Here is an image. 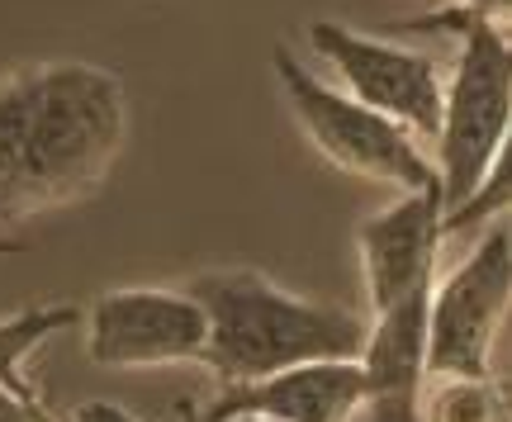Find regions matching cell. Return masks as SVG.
<instances>
[{
  "mask_svg": "<svg viewBox=\"0 0 512 422\" xmlns=\"http://www.w3.org/2000/svg\"><path fill=\"white\" fill-rule=\"evenodd\" d=\"M432 285L413 290L389 309L370 313L366 347L356 356L361 375H366V408L361 413L370 422H422V389L432 380V370H427Z\"/></svg>",
  "mask_w": 512,
  "mask_h": 422,
  "instance_id": "9",
  "label": "cell"
},
{
  "mask_svg": "<svg viewBox=\"0 0 512 422\" xmlns=\"http://www.w3.org/2000/svg\"><path fill=\"white\" fill-rule=\"evenodd\" d=\"M228 422H275V418H256V413H238V418H228Z\"/></svg>",
  "mask_w": 512,
  "mask_h": 422,
  "instance_id": "20",
  "label": "cell"
},
{
  "mask_svg": "<svg viewBox=\"0 0 512 422\" xmlns=\"http://www.w3.org/2000/svg\"><path fill=\"white\" fill-rule=\"evenodd\" d=\"M62 422H143V418H138L133 408L114 404V399H86V404H76Z\"/></svg>",
  "mask_w": 512,
  "mask_h": 422,
  "instance_id": "16",
  "label": "cell"
},
{
  "mask_svg": "<svg viewBox=\"0 0 512 422\" xmlns=\"http://www.w3.org/2000/svg\"><path fill=\"white\" fill-rule=\"evenodd\" d=\"M19 252H29V242H24V238H5V233H0V257H19Z\"/></svg>",
  "mask_w": 512,
  "mask_h": 422,
  "instance_id": "18",
  "label": "cell"
},
{
  "mask_svg": "<svg viewBox=\"0 0 512 422\" xmlns=\"http://www.w3.org/2000/svg\"><path fill=\"white\" fill-rule=\"evenodd\" d=\"M271 67L299 133L309 138V147L332 171L356 176V181L394 185L399 195H413V190H437L441 195V176L432 152L403 124L375 114L361 100H351L342 86L318 81L304 62H294L290 48H275Z\"/></svg>",
  "mask_w": 512,
  "mask_h": 422,
  "instance_id": "3",
  "label": "cell"
},
{
  "mask_svg": "<svg viewBox=\"0 0 512 422\" xmlns=\"http://www.w3.org/2000/svg\"><path fill=\"white\" fill-rule=\"evenodd\" d=\"M503 214H512V124L498 143L494 162L484 171V181L475 185V195L460 204L456 214H446V238H460V233H484L489 223H498Z\"/></svg>",
  "mask_w": 512,
  "mask_h": 422,
  "instance_id": "14",
  "label": "cell"
},
{
  "mask_svg": "<svg viewBox=\"0 0 512 422\" xmlns=\"http://www.w3.org/2000/svg\"><path fill=\"white\" fill-rule=\"evenodd\" d=\"M181 422H204V418L195 413V404H181Z\"/></svg>",
  "mask_w": 512,
  "mask_h": 422,
  "instance_id": "19",
  "label": "cell"
},
{
  "mask_svg": "<svg viewBox=\"0 0 512 422\" xmlns=\"http://www.w3.org/2000/svg\"><path fill=\"white\" fill-rule=\"evenodd\" d=\"M309 43L332 67L337 86L351 100H361L375 114L403 124L432 152L441 133V110H446V72H441L437 57H427L422 48H408V43H394L384 34L337 24V19H313Z\"/></svg>",
  "mask_w": 512,
  "mask_h": 422,
  "instance_id": "5",
  "label": "cell"
},
{
  "mask_svg": "<svg viewBox=\"0 0 512 422\" xmlns=\"http://www.w3.org/2000/svg\"><path fill=\"white\" fill-rule=\"evenodd\" d=\"M422 422H512V399L498 375H432Z\"/></svg>",
  "mask_w": 512,
  "mask_h": 422,
  "instance_id": "13",
  "label": "cell"
},
{
  "mask_svg": "<svg viewBox=\"0 0 512 422\" xmlns=\"http://www.w3.org/2000/svg\"><path fill=\"white\" fill-rule=\"evenodd\" d=\"M456 62L446 76V110L432 143L446 214L475 195L498 143L512 124V29L503 24H460Z\"/></svg>",
  "mask_w": 512,
  "mask_h": 422,
  "instance_id": "4",
  "label": "cell"
},
{
  "mask_svg": "<svg viewBox=\"0 0 512 422\" xmlns=\"http://www.w3.org/2000/svg\"><path fill=\"white\" fill-rule=\"evenodd\" d=\"M503 389H508V399H512V370H508V375H503Z\"/></svg>",
  "mask_w": 512,
  "mask_h": 422,
  "instance_id": "21",
  "label": "cell"
},
{
  "mask_svg": "<svg viewBox=\"0 0 512 422\" xmlns=\"http://www.w3.org/2000/svg\"><path fill=\"white\" fill-rule=\"evenodd\" d=\"M128 143V95L110 67L95 62H38L29 147H24V223L91 200L110 181Z\"/></svg>",
  "mask_w": 512,
  "mask_h": 422,
  "instance_id": "2",
  "label": "cell"
},
{
  "mask_svg": "<svg viewBox=\"0 0 512 422\" xmlns=\"http://www.w3.org/2000/svg\"><path fill=\"white\" fill-rule=\"evenodd\" d=\"M81 323V309L72 304H29L0 318V389H10L29 404H43L34 380H24V361L34 356L43 342H53L57 332H72Z\"/></svg>",
  "mask_w": 512,
  "mask_h": 422,
  "instance_id": "11",
  "label": "cell"
},
{
  "mask_svg": "<svg viewBox=\"0 0 512 422\" xmlns=\"http://www.w3.org/2000/svg\"><path fill=\"white\" fill-rule=\"evenodd\" d=\"M441 247H446V200L437 190L399 195L380 214H370L356 228V261H361V290L370 313L432 285Z\"/></svg>",
  "mask_w": 512,
  "mask_h": 422,
  "instance_id": "8",
  "label": "cell"
},
{
  "mask_svg": "<svg viewBox=\"0 0 512 422\" xmlns=\"http://www.w3.org/2000/svg\"><path fill=\"white\" fill-rule=\"evenodd\" d=\"M0 422H57L48 413V404H29V399H19L10 389H0Z\"/></svg>",
  "mask_w": 512,
  "mask_h": 422,
  "instance_id": "17",
  "label": "cell"
},
{
  "mask_svg": "<svg viewBox=\"0 0 512 422\" xmlns=\"http://www.w3.org/2000/svg\"><path fill=\"white\" fill-rule=\"evenodd\" d=\"M503 24L512 29V0H441L437 10H427V15H408V19H394V24H384V34H456L460 24Z\"/></svg>",
  "mask_w": 512,
  "mask_h": 422,
  "instance_id": "15",
  "label": "cell"
},
{
  "mask_svg": "<svg viewBox=\"0 0 512 422\" xmlns=\"http://www.w3.org/2000/svg\"><path fill=\"white\" fill-rule=\"evenodd\" d=\"M185 290L209 313L204 370L219 385H252L309 361H356L366 347L370 318L304 299L252 266L204 271Z\"/></svg>",
  "mask_w": 512,
  "mask_h": 422,
  "instance_id": "1",
  "label": "cell"
},
{
  "mask_svg": "<svg viewBox=\"0 0 512 422\" xmlns=\"http://www.w3.org/2000/svg\"><path fill=\"white\" fill-rule=\"evenodd\" d=\"M512 313V228L489 233L432 285L427 318V370L432 375H494L498 332Z\"/></svg>",
  "mask_w": 512,
  "mask_h": 422,
  "instance_id": "6",
  "label": "cell"
},
{
  "mask_svg": "<svg viewBox=\"0 0 512 422\" xmlns=\"http://www.w3.org/2000/svg\"><path fill=\"white\" fill-rule=\"evenodd\" d=\"M366 408L361 361H309L252 385H219V394L195 408L204 422H228L238 413L275 422H356Z\"/></svg>",
  "mask_w": 512,
  "mask_h": 422,
  "instance_id": "10",
  "label": "cell"
},
{
  "mask_svg": "<svg viewBox=\"0 0 512 422\" xmlns=\"http://www.w3.org/2000/svg\"><path fill=\"white\" fill-rule=\"evenodd\" d=\"M86 356L100 370H162L204 366L209 313L190 290L166 285H124L100 294L81 313Z\"/></svg>",
  "mask_w": 512,
  "mask_h": 422,
  "instance_id": "7",
  "label": "cell"
},
{
  "mask_svg": "<svg viewBox=\"0 0 512 422\" xmlns=\"http://www.w3.org/2000/svg\"><path fill=\"white\" fill-rule=\"evenodd\" d=\"M29 105H34V67L0 76V233L24 223V147H29Z\"/></svg>",
  "mask_w": 512,
  "mask_h": 422,
  "instance_id": "12",
  "label": "cell"
}]
</instances>
